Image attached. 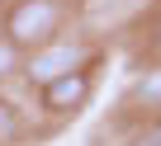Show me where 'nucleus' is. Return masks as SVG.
<instances>
[{
  "label": "nucleus",
  "mask_w": 161,
  "mask_h": 146,
  "mask_svg": "<svg viewBox=\"0 0 161 146\" xmlns=\"http://www.w3.org/2000/svg\"><path fill=\"white\" fill-rule=\"evenodd\" d=\"M137 146H161V118H147V127L137 132Z\"/></svg>",
  "instance_id": "7"
},
{
  "label": "nucleus",
  "mask_w": 161,
  "mask_h": 146,
  "mask_svg": "<svg viewBox=\"0 0 161 146\" xmlns=\"http://www.w3.org/2000/svg\"><path fill=\"white\" fill-rule=\"evenodd\" d=\"M128 104H137L147 118H161V66L137 71V80L128 85Z\"/></svg>",
  "instance_id": "4"
},
{
  "label": "nucleus",
  "mask_w": 161,
  "mask_h": 146,
  "mask_svg": "<svg viewBox=\"0 0 161 146\" xmlns=\"http://www.w3.org/2000/svg\"><path fill=\"white\" fill-rule=\"evenodd\" d=\"M95 57H100V47H95V43H86V38H57V43H47V47H38V52H24L19 76H24V85L43 90V85H52V80L71 76V71L95 66Z\"/></svg>",
  "instance_id": "2"
},
{
  "label": "nucleus",
  "mask_w": 161,
  "mask_h": 146,
  "mask_svg": "<svg viewBox=\"0 0 161 146\" xmlns=\"http://www.w3.org/2000/svg\"><path fill=\"white\" fill-rule=\"evenodd\" d=\"M14 137H19V108L0 99V141H14Z\"/></svg>",
  "instance_id": "6"
},
{
  "label": "nucleus",
  "mask_w": 161,
  "mask_h": 146,
  "mask_svg": "<svg viewBox=\"0 0 161 146\" xmlns=\"http://www.w3.org/2000/svg\"><path fill=\"white\" fill-rule=\"evenodd\" d=\"M62 19H66V0H14L0 28H5V43H14L19 52H38L62 38Z\"/></svg>",
  "instance_id": "1"
},
{
  "label": "nucleus",
  "mask_w": 161,
  "mask_h": 146,
  "mask_svg": "<svg viewBox=\"0 0 161 146\" xmlns=\"http://www.w3.org/2000/svg\"><path fill=\"white\" fill-rule=\"evenodd\" d=\"M90 94H95V66L71 71V76L43 85V90H38V108H43L47 118H76L80 108L90 104Z\"/></svg>",
  "instance_id": "3"
},
{
  "label": "nucleus",
  "mask_w": 161,
  "mask_h": 146,
  "mask_svg": "<svg viewBox=\"0 0 161 146\" xmlns=\"http://www.w3.org/2000/svg\"><path fill=\"white\" fill-rule=\"evenodd\" d=\"M19 66H24V57H19V47L0 38V85H5L10 76H19Z\"/></svg>",
  "instance_id": "5"
}]
</instances>
